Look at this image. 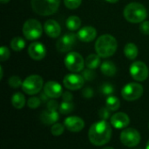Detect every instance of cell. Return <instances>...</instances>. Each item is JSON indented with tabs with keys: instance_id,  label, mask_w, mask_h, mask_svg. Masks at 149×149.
I'll return each instance as SVG.
<instances>
[{
	"instance_id": "6da1fadb",
	"label": "cell",
	"mask_w": 149,
	"mask_h": 149,
	"mask_svg": "<svg viewBox=\"0 0 149 149\" xmlns=\"http://www.w3.org/2000/svg\"><path fill=\"white\" fill-rule=\"evenodd\" d=\"M111 126L103 120L93 123L88 131V138L90 142L97 147H100L108 143L111 140Z\"/></svg>"
},
{
	"instance_id": "7a4b0ae2",
	"label": "cell",
	"mask_w": 149,
	"mask_h": 149,
	"mask_svg": "<svg viewBox=\"0 0 149 149\" xmlns=\"http://www.w3.org/2000/svg\"><path fill=\"white\" fill-rule=\"evenodd\" d=\"M118 47L116 38L110 34H104L98 38L95 43V51L101 58H109L113 56Z\"/></svg>"
},
{
	"instance_id": "3957f363",
	"label": "cell",
	"mask_w": 149,
	"mask_h": 149,
	"mask_svg": "<svg viewBox=\"0 0 149 149\" xmlns=\"http://www.w3.org/2000/svg\"><path fill=\"white\" fill-rule=\"evenodd\" d=\"M124 17L130 23H142L148 17V10L140 3H131L127 4L123 11Z\"/></svg>"
},
{
	"instance_id": "277c9868",
	"label": "cell",
	"mask_w": 149,
	"mask_h": 149,
	"mask_svg": "<svg viewBox=\"0 0 149 149\" xmlns=\"http://www.w3.org/2000/svg\"><path fill=\"white\" fill-rule=\"evenodd\" d=\"M31 8L35 13L40 16L54 14L60 4V0H31Z\"/></svg>"
},
{
	"instance_id": "5b68a950",
	"label": "cell",
	"mask_w": 149,
	"mask_h": 149,
	"mask_svg": "<svg viewBox=\"0 0 149 149\" xmlns=\"http://www.w3.org/2000/svg\"><path fill=\"white\" fill-rule=\"evenodd\" d=\"M44 86V80L39 75H31L27 77L22 85L23 91L29 95H34L38 93Z\"/></svg>"
},
{
	"instance_id": "8992f818",
	"label": "cell",
	"mask_w": 149,
	"mask_h": 149,
	"mask_svg": "<svg viewBox=\"0 0 149 149\" xmlns=\"http://www.w3.org/2000/svg\"><path fill=\"white\" fill-rule=\"evenodd\" d=\"M43 28L39 21L34 18L25 21L23 26V33L28 40H35L42 35Z\"/></svg>"
},
{
	"instance_id": "52a82bcc",
	"label": "cell",
	"mask_w": 149,
	"mask_h": 149,
	"mask_svg": "<svg viewBox=\"0 0 149 149\" xmlns=\"http://www.w3.org/2000/svg\"><path fill=\"white\" fill-rule=\"evenodd\" d=\"M85 65L86 61H84L83 57L76 52H69L65 58V67L72 72H81L82 70H84Z\"/></svg>"
},
{
	"instance_id": "ba28073f",
	"label": "cell",
	"mask_w": 149,
	"mask_h": 149,
	"mask_svg": "<svg viewBox=\"0 0 149 149\" xmlns=\"http://www.w3.org/2000/svg\"><path fill=\"white\" fill-rule=\"evenodd\" d=\"M143 94V86L138 83H128L121 90V95L127 101H134L140 99Z\"/></svg>"
},
{
	"instance_id": "9c48e42d",
	"label": "cell",
	"mask_w": 149,
	"mask_h": 149,
	"mask_svg": "<svg viewBox=\"0 0 149 149\" xmlns=\"http://www.w3.org/2000/svg\"><path fill=\"white\" fill-rule=\"evenodd\" d=\"M120 141L123 145L128 148H134L140 143L141 134L134 128H126L120 134Z\"/></svg>"
},
{
	"instance_id": "30bf717a",
	"label": "cell",
	"mask_w": 149,
	"mask_h": 149,
	"mask_svg": "<svg viewBox=\"0 0 149 149\" xmlns=\"http://www.w3.org/2000/svg\"><path fill=\"white\" fill-rule=\"evenodd\" d=\"M130 74L137 81H145L148 78V67L142 61L134 62L130 66Z\"/></svg>"
},
{
	"instance_id": "8fae6325",
	"label": "cell",
	"mask_w": 149,
	"mask_h": 149,
	"mask_svg": "<svg viewBox=\"0 0 149 149\" xmlns=\"http://www.w3.org/2000/svg\"><path fill=\"white\" fill-rule=\"evenodd\" d=\"M77 38L78 37L74 33H66L58 40L56 43V48L60 52H67L72 49Z\"/></svg>"
},
{
	"instance_id": "7c38bea8",
	"label": "cell",
	"mask_w": 149,
	"mask_h": 149,
	"mask_svg": "<svg viewBox=\"0 0 149 149\" xmlns=\"http://www.w3.org/2000/svg\"><path fill=\"white\" fill-rule=\"evenodd\" d=\"M84 82L85 79L83 78V76L77 73L67 74L63 79V84L65 87L72 91L82 88V86H84Z\"/></svg>"
},
{
	"instance_id": "4fadbf2b",
	"label": "cell",
	"mask_w": 149,
	"mask_h": 149,
	"mask_svg": "<svg viewBox=\"0 0 149 149\" xmlns=\"http://www.w3.org/2000/svg\"><path fill=\"white\" fill-rule=\"evenodd\" d=\"M28 54L34 60H41L46 55V49L43 44L33 42L28 47Z\"/></svg>"
},
{
	"instance_id": "5bb4252c",
	"label": "cell",
	"mask_w": 149,
	"mask_h": 149,
	"mask_svg": "<svg viewBox=\"0 0 149 149\" xmlns=\"http://www.w3.org/2000/svg\"><path fill=\"white\" fill-rule=\"evenodd\" d=\"M44 93L52 99H57L62 96L63 89L59 83L56 81H48L44 86Z\"/></svg>"
},
{
	"instance_id": "9a60e30c",
	"label": "cell",
	"mask_w": 149,
	"mask_h": 149,
	"mask_svg": "<svg viewBox=\"0 0 149 149\" xmlns=\"http://www.w3.org/2000/svg\"><path fill=\"white\" fill-rule=\"evenodd\" d=\"M64 126L69 131L73 132V133H77V132H80L84 128L85 122L79 117H77V116H70V117H67L65 120Z\"/></svg>"
},
{
	"instance_id": "2e32d148",
	"label": "cell",
	"mask_w": 149,
	"mask_h": 149,
	"mask_svg": "<svg viewBox=\"0 0 149 149\" xmlns=\"http://www.w3.org/2000/svg\"><path fill=\"white\" fill-rule=\"evenodd\" d=\"M129 122H130V119L128 115L122 112L116 113L111 117V124L114 128L117 129L126 128L129 125Z\"/></svg>"
},
{
	"instance_id": "e0dca14e",
	"label": "cell",
	"mask_w": 149,
	"mask_h": 149,
	"mask_svg": "<svg viewBox=\"0 0 149 149\" xmlns=\"http://www.w3.org/2000/svg\"><path fill=\"white\" fill-rule=\"evenodd\" d=\"M96 36H97V31L93 26H85L81 28L77 34L78 38L80 41L86 42V43L94 40Z\"/></svg>"
},
{
	"instance_id": "ac0fdd59",
	"label": "cell",
	"mask_w": 149,
	"mask_h": 149,
	"mask_svg": "<svg viewBox=\"0 0 149 149\" xmlns=\"http://www.w3.org/2000/svg\"><path fill=\"white\" fill-rule=\"evenodd\" d=\"M44 30H45L46 35L52 38H58L61 33V27H60L59 24L53 19L47 20L45 23Z\"/></svg>"
},
{
	"instance_id": "d6986e66",
	"label": "cell",
	"mask_w": 149,
	"mask_h": 149,
	"mask_svg": "<svg viewBox=\"0 0 149 149\" xmlns=\"http://www.w3.org/2000/svg\"><path fill=\"white\" fill-rule=\"evenodd\" d=\"M40 119L42 122L45 125H53L58 122L59 115L57 111H51L47 109L41 113Z\"/></svg>"
},
{
	"instance_id": "ffe728a7",
	"label": "cell",
	"mask_w": 149,
	"mask_h": 149,
	"mask_svg": "<svg viewBox=\"0 0 149 149\" xmlns=\"http://www.w3.org/2000/svg\"><path fill=\"white\" fill-rule=\"evenodd\" d=\"M100 70H101V72L104 75L108 76V77L114 76L116 72H117L116 65L112 61H105V62H103L101 66H100Z\"/></svg>"
},
{
	"instance_id": "44dd1931",
	"label": "cell",
	"mask_w": 149,
	"mask_h": 149,
	"mask_svg": "<svg viewBox=\"0 0 149 149\" xmlns=\"http://www.w3.org/2000/svg\"><path fill=\"white\" fill-rule=\"evenodd\" d=\"M138 53H139L138 47L134 43H128L125 45L124 54L128 59H131V60L135 59L138 56Z\"/></svg>"
},
{
	"instance_id": "7402d4cb",
	"label": "cell",
	"mask_w": 149,
	"mask_h": 149,
	"mask_svg": "<svg viewBox=\"0 0 149 149\" xmlns=\"http://www.w3.org/2000/svg\"><path fill=\"white\" fill-rule=\"evenodd\" d=\"M11 104L17 109H22L25 105V97L21 93H16L11 97Z\"/></svg>"
},
{
	"instance_id": "603a6c76",
	"label": "cell",
	"mask_w": 149,
	"mask_h": 149,
	"mask_svg": "<svg viewBox=\"0 0 149 149\" xmlns=\"http://www.w3.org/2000/svg\"><path fill=\"white\" fill-rule=\"evenodd\" d=\"M66 27L70 31H77L81 26V20L77 16H71L66 19Z\"/></svg>"
},
{
	"instance_id": "cb8c5ba5",
	"label": "cell",
	"mask_w": 149,
	"mask_h": 149,
	"mask_svg": "<svg viewBox=\"0 0 149 149\" xmlns=\"http://www.w3.org/2000/svg\"><path fill=\"white\" fill-rule=\"evenodd\" d=\"M100 64V58L98 54H90L86 59V65L89 69H96Z\"/></svg>"
},
{
	"instance_id": "d4e9b609",
	"label": "cell",
	"mask_w": 149,
	"mask_h": 149,
	"mask_svg": "<svg viewBox=\"0 0 149 149\" xmlns=\"http://www.w3.org/2000/svg\"><path fill=\"white\" fill-rule=\"evenodd\" d=\"M120 100L113 95L109 96L107 99V103H106V107L110 110V111H116L120 108Z\"/></svg>"
},
{
	"instance_id": "484cf974",
	"label": "cell",
	"mask_w": 149,
	"mask_h": 149,
	"mask_svg": "<svg viewBox=\"0 0 149 149\" xmlns=\"http://www.w3.org/2000/svg\"><path fill=\"white\" fill-rule=\"evenodd\" d=\"M10 46L11 49L16 51V52H20L25 47V42L24 40L20 38V37H16L14 38L11 42H10Z\"/></svg>"
},
{
	"instance_id": "4316f807",
	"label": "cell",
	"mask_w": 149,
	"mask_h": 149,
	"mask_svg": "<svg viewBox=\"0 0 149 149\" xmlns=\"http://www.w3.org/2000/svg\"><path fill=\"white\" fill-rule=\"evenodd\" d=\"M59 112L60 113L63 114H68L70 113H72L74 109V105L72 104V102H67V101H63L60 106H59Z\"/></svg>"
},
{
	"instance_id": "83f0119b",
	"label": "cell",
	"mask_w": 149,
	"mask_h": 149,
	"mask_svg": "<svg viewBox=\"0 0 149 149\" xmlns=\"http://www.w3.org/2000/svg\"><path fill=\"white\" fill-rule=\"evenodd\" d=\"M100 92L103 95H107V96H111L113 95V93L115 92V88L114 86L110 84V83H104L101 87H100Z\"/></svg>"
},
{
	"instance_id": "f1b7e54d",
	"label": "cell",
	"mask_w": 149,
	"mask_h": 149,
	"mask_svg": "<svg viewBox=\"0 0 149 149\" xmlns=\"http://www.w3.org/2000/svg\"><path fill=\"white\" fill-rule=\"evenodd\" d=\"M65 130V126L60 123H55L51 128V133L53 136H60Z\"/></svg>"
},
{
	"instance_id": "f546056e",
	"label": "cell",
	"mask_w": 149,
	"mask_h": 149,
	"mask_svg": "<svg viewBox=\"0 0 149 149\" xmlns=\"http://www.w3.org/2000/svg\"><path fill=\"white\" fill-rule=\"evenodd\" d=\"M8 83H9L10 86H11L12 88H18V87L22 86V85H23V82L18 76H11L9 79Z\"/></svg>"
},
{
	"instance_id": "4dcf8cb0",
	"label": "cell",
	"mask_w": 149,
	"mask_h": 149,
	"mask_svg": "<svg viewBox=\"0 0 149 149\" xmlns=\"http://www.w3.org/2000/svg\"><path fill=\"white\" fill-rule=\"evenodd\" d=\"M82 0H64V3L66 8L70 10H75L81 4Z\"/></svg>"
},
{
	"instance_id": "1f68e13d",
	"label": "cell",
	"mask_w": 149,
	"mask_h": 149,
	"mask_svg": "<svg viewBox=\"0 0 149 149\" xmlns=\"http://www.w3.org/2000/svg\"><path fill=\"white\" fill-rule=\"evenodd\" d=\"M41 104V100L38 97H31L27 101V106L31 109H36L38 108Z\"/></svg>"
},
{
	"instance_id": "d6a6232c",
	"label": "cell",
	"mask_w": 149,
	"mask_h": 149,
	"mask_svg": "<svg viewBox=\"0 0 149 149\" xmlns=\"http://www.w3.org/2000/svg\"><path fill=\"white\" fill-rule=\"evenodd\" d=\"M82 76H83V78H84L86 80L91 81V80H93V79H95L96 74H95V72H94V71H93V69L87 68V69H86V70L83 71Z\"/></svg>"
},
{
	"instance_id": "836d02e7",
	"label": "cell",
	"mask_w": 149,
	"mask_h": 149,
	"mask_svg": "<svg viewBox=\"0 0 149 149\" xmlns=\"http://www.w3.org/2000/svg\"><path fill=\"white\" fill-rule=\"evenodd\" d=\"M10 51L6 46H2L0 48V60L2 62L7 60L10 58Z\"/></svg>"
},
{
	"instance_id": "e575fe53",
	"label": "cell",
	"mask_w": 149,
	"mask_h": 149,
	"mask_svg": "<svg viewBox=\"0 0 149 149\" xmlns=\"http://www.w3.org/2000/svg\"><path fill=\"white\" fill-rule=\"evenodd\" d=\"M110 110L106 107H102L100 111H99V115L100 117L103 120H106L109 118L110 116Z\"/></svg>"
},
{
	"instance_id": "d590c367",
	"label": "cell",
	"mask_w": 149,
	"mask_h": 149,
	"mask_svg": "<svg viewBox=\"0 0 149 149\" xmlns=\"http://www.w3.org/2000/svg\"><path fill=\"white\" fill-rule=\"evenodd\" d=\"M140 31L144 35H149V21H143L140 25Z\"/></svg>"
},
{
	"instance_id": "8d00e7d4",
	"label": "cell",
	"mask_w": 149,
	"mask_h": 149,
	"mask_svg": "<svg viewBox=\"0 0 149 149\" xmlns=\"http://www.w3.org/2000/svg\"><path fill=\"white\" fill-rule=\"evenodd\" d=\"M59 108L58 107V104L57 101L55 100H49L47 102V109L48 110H51V111H57V109Z\"/></svg>"
},
{
	"instance_id": "74e56055",
	"label": "cell",
	"mask_w": 149,
	"mask_h": 149,
	"mask_svg": "<svg viewBox=\"0 0 149 149\" xmlns=\"http://www.w3.org/2000/svg\"><path fill=\"white\" fill-rule=\"evenodd\" d=\"M82 94L85 98L86 99H90L93 96V90L91 88V87H86L83 92H82Z\"/></svg>"
},
{
	"instance_id": "f35d334b",
	"label": "cell",
	"mask_w": 149,
	"mask_h": 149,
	"mask_svg": "<svg viewBox=\"0 0 149 149\" xmlns=\"http://www.w3.org/2000/svg\"><path fill=\"white\" fill-rule=\"evenodd\" d=\"M62 97H63V100L64 101H67V102H72V100L73 99L72 94L70 92H65V93H63Z\"/></svg>"
},
{
	"instance_id": "ab89813d",
	"label": "cell",
	"mask_w": 149,
	"mask_h": 149,
	"mask_svg": "<svg viewBox=\"0 0 149 149\" xmlns=\"http://www.w3.org/2000/svg\"><path fill=\"white\" fill-rule=\"evenodd\" d=\"M107 2H108V3H117L119 0H106Z\"/></svg>"
},
{
	"instance_id": "60d3db41",
	"label": "cell",
	"mask_w": 149,
	"mask_h": 149,
	"mask_svg": "<svg viewBox=\"0 0 149 149\" xmlns=\"http://www.w3.org/2000/svg\"><path fill=\"white\" fill-rule=\"evenodd\" d=\"M0 72H1L0 79H2V78H3V68H2V66H0Z\"/></svg>"
},
{
	"instance_id": "b9f144b4",
	"label": "cell",
	"mask_w": 149,
	"mask_h": 149,
	"mask_svg": "<svg viewBox=\"0 0 149 149\" xmlns=\"http://www.w3.org/2000/svg\"><path fill=\"white\" fill-rule=\"evenodd\" d=\"M2 3H7L8 2H10V0H0Z\"/></svg>"
},
{
	"instance_id": "7bdbcfd3",
	"label": "cell",
	"mask_w": 149,
	"mask_h": 149,
	"mask_svg": "<svg viewBox=\"0 0 149 149\" xmlns=\"http://www.w3.org/2000/svg\"><path fill=\"white\" fill-rule=\"evenodd\" d=\"M146 149H149V141H148V143H147V146H146Z\"/></svg>"
},
{
	"instance_id": "ee69618b",
	"label": "cell",
	"mask_w": 149,
	"mask_h": 149,
	"mask_svg": "<svg viewBox=\"0 0 149 149\" xmlns=\"http://www.w3.org/2000/svg\"><path fill=\"white\" fill-rule=\"evenodd\" d=\"M103 149H114V148H110V147H107V148H103Z\"/></svg>"
}]
</instances>
